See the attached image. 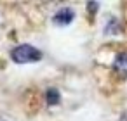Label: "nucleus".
I'll list each match as a JSON object with an SVG mask.
<instances>
[{
  "label": "nucleus",
  "mask_w": 127,
  "mask_h": 121,
  "mask_svg": "<svg viewBox=\"0 0 127 121\" xmlns=\"http://www.w3.org/2000/svg\"><path fill=\"white\" fill-rule=\"evenodd\" d=\"M11 59L16 64H32L42 59V52L30 43H21L11 50Z\"/></svg>",
  "instance_id": "nucleus-1"
},
{
  "label": "nucleus",
  "mask_w": 127,
  "mask_h": 121,
  "mask_svg": "<svg viewBox=\"0 0 127 121\" xmlns=\"http://www.w3.org/2000/svg\"><path fill=\"white\" fill-rule=\"evenodd\" d=\"M45 2H59V0H45Z\"/></svg>",
  "instance_id": "nucleus-7"
},
{
  "label": "nucleus",
  "mask_w": 127,
  "mask_h": 121,
  "mask_svg": "<svg viewBox=\"0 0 127 121\" xmlns=\"http://www.w3.org/2000/svg\"><path fill=\"white\" fill-rule=\"evenodd\" d=\"M59 100H61V95H59L58 88H54V86L47 88V92H45V102L49 105H58Z\"/></svg>",
  "instance_id": "nucleus-4"
},
{
  "label": "nucleus",
  "mask_w": 127,
  "mask_h": 121,
  "mask_svg": "<svg viewBox=\"0 0 127 121\" xmlns=\"http://www.w3.org/2000/svg\"><path fill=\"white\" fill-rule=\"evenodd\" d=\"M113 73L118 78H127V52H120L117 54L115 61H113Z\"/></svg>",
  "instance_id": "nucleus-3"
},
{
  "label": "nucleus",
  "mask_w": 127,
  "mask_h": 121,
  "mask_svg": "<svg viewBox=\"0 0 127 121\" xmlns=\"http://www.w3.org/2000/svg\"><path fill=\"white\" fill-rule=\"evenodd\" d=\"M104 31H106V33H111V35H117V33L120 31V26H118L117 19H111V21L108 23V26L104 28Z\"/></svg>",
  "instance_id": "nucleus-5"
},
{
  "label": "nucleus",
  "mask_w": 127,
  "mask_h": 121,
  "mask_svg": "<svg viewBox=\"0 0 127 121\" xmlns=\"http://www.w3.org/2000/svg\"><path fill=\"white\" fill-rule=\"evenodd\" d=\"M89 11H97V4L96 2H89Z\"/></svg>",
  "instance_id": "nucleus-6"
},
{
  "label": "nucleus",
  "mask_w": 127,
  "mask_h": 121,
  "mask_svg": "<svg viewBox=\"0 0 127 121\" xmlns=\"http://www.w3.org/2000/svg\"><path fill=\"white\" fill-rule=\"evenodd\" d=\"M73 19H75V12H73V9H70V7H63V9H59V11L52 16V23L58 24V26H68Z\"/></svg>",
  "instance_id": "nucleus-2"
}]
</instances>
